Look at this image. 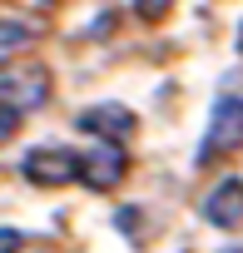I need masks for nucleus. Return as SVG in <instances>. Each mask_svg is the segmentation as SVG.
<instances>
[{
  "instance_id": "10",
  "label": "nucleus",
  "mask_w": 243,
  "mask_h": 253,
  "mask_svg": "<svg viewBox=\"0 0 243 253\" xmlns=\"http://www.w3.org/2000/svg\"><path fill=\"white\" fill-rule=\"evenodd\" d=\"M25 248V233L20 228H0V253H20Z\"/></svg>"
},
{
  "instance_id": "2",
  "label": "nucleus",
  "mask_w": 243,
  "mask_h": 253,
  "mask_svg": "<svg viewBox=\"0 0 243 253\" xmlns=\"http://www.w3.org/2000/svg\"><path fill=\"white\" fill-rule=\"evenodd\" d=\"M20 174H25L35 189H65V184L80 179V154L65 149V144H40V149L25 154Z\"/></svg>"
},
{
  "instance_id": "7",
  "label": "nucleus",
  "mask_w": 243,
  "mask_h": 253,
  "mask_svg": "<svg viewBox=\"0 0 243 253\" xmlns=\"http://www.w3.org/2000/svg\"><path fill=\"white\" fill-rule=\"evenodd\" d=\"M30 40H35L30 25H20V20H0V45H30Z\"/></svg>"
},
{
  "instance_id": "3",
  "label": "nucleus",
  "mask_w": 243,
  "mask_h": 253,
  "mask_svg": "<svg viewBox=\"0 0 243 253\" xmlns=\"http://www.w3.org/2000/svg\"><path fill=\"white\" fill-rule=\"evenodd\" d=\"M0 99L10 109H40L50 99V70L45 65H5L0 70Z\"/></svg>"
},
{
  "instance_id": "9",
  "label": "nucleus",
  "mask_w": 243,
  "mask_h": 253,
  "mask_svg": "<svg viewBox=\"0 0 243 253\" xmlns=\"http://www.w3.org/2000/svg\"><path fill=\"white\" fill-rule=\"evenodd\" d=\"M15 129H20V109H10L5 99H0V144L15 139Z\"/></svg>"
},
{
  "instance_id": "4",
  "label": "nucleus",
  "mask_w": 243,
  "mask_h": 253,
  "mask_svg": "<svg viewBox=\"0 0 243 253\" xmlns=\"http://www.w3.org/2000/svg\"><path fill=\"white\" fill-rule=\"evenodd\" d=\"M75 124H80L84 134L104 139V144H124V139L139 129V119H134L124 104H94V109H80V114H75Z\"/></svg>"
},
{
  "instance_id": "5",
  "label": "nucleus",
  "mask_w": 243,
  "mask_h": 253,
  "mask_svg": "<svg viewBox=\"0 0 243 253\" xmlns=\"http://www.w3.org/2000/svg\"><path fill=\"white\" fill-rule=\"evenodd\" d=\"M124 169H129L124 149H119V144H104V139L80 154V179H84V189H99V194L124 179Z\"/></svg>"
},
{
  "instance_id": "6",
  "label": "nucleus",
  "mask_w": 243,
  "mask_h": 253,
  "mask_svg": "<svg viewBox=\"0 0 243 253\" xmlns=\"http://www.w3.org/2000/svg\"><path fill=\"white\" fill-rule=\"evenodd\" d=\"M203 218L213 228H238L243 223V179H218L203 194Z\"/></svg>"
},
{
  "instance_id": "8",
  "label": "nucleus",
  "mask_w": 243,
  "mask_h": 253,
  "mask_svg": "<svg viewBox=\"0 0 243 253\" xmlns=\"http://www.w3.org/2000/svg\"><path fill=\"white\" fill-rule=\"evenodd\" d=\"M134 10H139V20H164L174 10V0H134Z\"/></svg>"
},
{
  "instance_id": "1",
  "label": "nucleus",
  "mask_w": 243,
  "mask_h": 253,
  "mask_svg": "<svg viewBox=\"0 0 243 253\" xmlns=\"http://www.w3.org/2000/svg\"><path fill=\"white\" fill-rule=\"evenodd\" d=\"M238 149H243V94H218L213 114H208V129L199 139V164H218Z\"/></svg>"
}]
</instances>
